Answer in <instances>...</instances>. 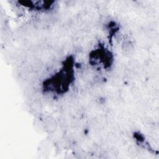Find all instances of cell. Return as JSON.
<instances>
[{"mask_svg":"<svg viewBox=\"0 0 159 159\" xmlns=\"http://www.w3.org/2000/svg\"><path fill=\"white\" fill-rule=\"evenodd\" d=\"M43 125L45 130L49 132H54L58 127V122L52 116H46L43 120Z\"/></svg>","mask_w":159,"mask_h":159,"instance_id":"1","label":"cell"},{"mask_svg":"<svg viewBox=\"0 0 159 159\" xmlns=\"http://www.w3.org/2000/svg\"><path fill=\"white\" fill-rule=\"evenodd\" d=\"M122 51L125 55H130L134 52V46L130 41H125L122 45Z\"/></svg>","mask_w":159,"mask_h":159,"instance_id":"2","label":"cell"}]
</instances>
